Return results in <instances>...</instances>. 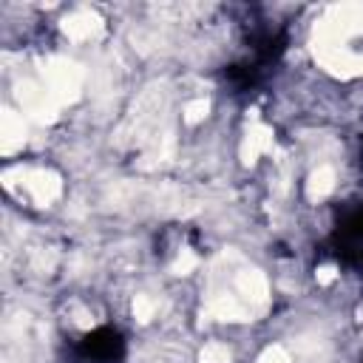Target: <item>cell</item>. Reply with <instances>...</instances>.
I'll return each mask as SVG.
<instances>
[{
	"instance_id": "6da1fadb",
	"label": "cell",
	"mask_w": 363,
	"mask_h": 363,
	"mask_svg": "<svg viewBox=\"0 0 363 363\" xmlns=\"http://www.w3.org/2000/svg\"><path fill=\"white\" fill-rule=\"evenodd\" d=\"M43 77H45V88L54 96V102L57 105H68V102H77L85 74L74 60L51 57V60L43 62Z\"/></svg>"
},
{
	"instance_id": "8992f818",
	"label": "cell",
	"mask_w": 363,
	"mask_h": 363,
	"mask_svg": "<svg viewBox=\"0 0 363 363\" xmlns=\"http://www.w3.org/2000/svg\"><path fill=\"white\" fill-rule=\"evenodd\" d=\"M269 147H272V130L264 122H258V116L252 111V122H250V128L244 133V142H241V162L244 164H255L258 156L267 153Z\"/></svg>"
},
{
	"instance_id": "277c9868",
	"label": "cell",
	"mask_w": 363,
	"mask_h": 363,
	"mask_svg": "<svg viewBox=\"0 0 363 363\" xmlns=\"http://www.w3.org/2000/svg\"><path fill=\"white\" fill-rule=\"evenodd\" d=\"M233 281H235V289H238L244 306H247L252 315L267 309V303H269V284H267V278H264L261 269H255V267H241Z\"/></svg>"
},
{
	"instance_id": "9a60e30c",
	"label": "cell",
	"mask_w": 363,
	"mask_h": 363,
	"mask_svg": "<svg viewBox=\"0 0 363 363\" xmlns=\"http://www.w3.org/2000/svg\"><path fill=\"white\" fill-rule=\"evenodd\" d=\"M335 278H337V269H335L332 264H323V267H318V269H315V281H318V284H323V286H326V284H332Z\"/></svg>"
},
{
	"instance_id": "9c48e42d",
	"label": "cell",
	"mask_w": 363,
	"mask_h": 363,
	"mask_svg": "<svg viewBox=\"0 0 363 363\" xmlns=\"http://www.w3.org/2000/svg\"><path fill=\"white\" fill-rule=\"evenodd\" d=\"M332 190H335V170L326 167V164L315 167V170L309 173V182H306V196H309L312 201H318V199H326Z\"/></svg>"
},
{
	"instance_id": "52a82bcc",
	"label": "cell",
	"mask_w": 363,
	"mask_h": 363,
	"mask_svg": "<svg viewBox=\"0 0 363 363\" xmlns=\"http://www.w3.org/2000/svg\"><path fill=\"white\" fill-rule=\"evenodd\" d=\"M23 145H26V125H23V119L11 108H3L0 111V153L11 156Z\"/></svg>"
},
{
	"instance_id": "7a4b0ae2",
	"label": "cell",
	"mask_w": 363,
	"mask_h": 363,
	"mask_svg": "<svg viewBox=\"0 0 363 363\" xmlns=\"http://www.w3.org/2000/svg\"><path fill=\"white\" fill-rule=\"evenodd\" d=\"M14 96H17L20 108H23V113H28L34 122L48 125V122L57 119V108H60V105L54 102V96L48 94V88H40V85L31 82V79H20V82L14 85Z\"/></svg>"
},
{
	"instance_id": "5bb4252c",
	"label": "cell",
	"mask_w": 363,
	"mask_h": 363,
	"mask_svg": "<svg viewBox=\"0 0 363 363\" xmlns=\"http://www.w3.org/2000/svg\"><path fill=\"white\" fill-rule=\"evenodd\" d=\"M258 363H289V354H286V349L284 346H267L264 352H261V357H258Z\"/></svg>"
},
{
	"instance_id": "5b68a950",
	"label": "cell",
	"mask_w": 363,
	"mask_h": 363,
	"mask_svg": "<svg viewBox=\"0 0 363 363\" xmlns=\"http://www.w3.org/2000/svg\"><path fill=\"white\" fill-rule=\"evenodd\" d=\"M102 28H105L102 17L96 11H91V9H79V11H71L68 17H62V34L77 40V43L99 37Z\"/></svg>"
},
{
	"instance_id": "8fae6325",
	"label": "cell",
	"mask_w": 363,
	"mask_h": 363,
	"mask_svg": "<svg viewBox=\"0 0 363 363\" xmlns=\"http://www.w3.org/2000/svg\"><path fill=\"white\" fill-rule=\"evenodd\" d=\"M153 312H156V301L150 298V295H136L133 298V318L139 320V323H147L150 318H153Z\"/></svg>"
},
{
	"instance_id": "30bf717a",
	"label": "cell",
	"mask_w": 363,
	"mask_h": 363,
	"mask_svg": "<svg viewBox=\"0 0 363 363\" xmlns=\"http://www.w3.org/2000/svg\"><path fill=\"white\" fill-rule=\"evenodd\" d=\"M230 349L224 346V343H218V340H213V343H207L204 349H201V354H199V363H230Z\"/></svg>"
},
{
	"instance_id": "7c38bea8",
	"label": "cell",
	"mask_w": 363,
	"mask_h": 363,
	"mask_svg": "<svg viewBox=\"0 0 363 363\" xmlns=\"http://www.w3.org/2000/svg\"><path fill=\"white\" fill-rule=\"evenodd\" d=\"M207 111H210V102L207 99H193V102L184 105V122L187 125H196V122H201L207 116Z\"/></svg>"
},
{
	"instance_id": "3957f363",
	"label": "cell",
	"mask_w": 363,
	"mask_h": 363,
	"mask_svg": "<svg viewBox=\"0 0 363 363\" xmlns=\"http://www.w3.org/2000/svg\"><path fill=\"white\" fill-rule=\"evenodd\" d=\"M14 170H17V179L23 182V187L28 190V196L34 199L37 207H48L51 201L60 199V193H62V179H60L54 170H45V167H37V170L14 167Z\"/></svg>"
},
{
	"instance_id": "ba28073f",
	"label": "cell",
	"mask_w": 363,
	"mask_h": 363,
	"mask_svg": "<svg viewBox=\"0 0 363 363\" xmlns=\"http://www.w3.org/2000/svg\"><path fill=\"white\" fill-rule=\"evenodd\" d=\"M207 312L218 320H250L252 312L244 306V301H238L235 295H227V292H216L210 295L207 301Z\"/></svg>"
},
{
	"instance_id": "4fadbf2b",
	"label": "cell",
	"mask_w": 363,
	"mask_h": 363,
	"mask_svg": "<svg viewBox=\"0 0 363 363\" xmlns=\"http://www.w3.org/2000/svg\"><path fill=\"white\" fill-rule=\"evenodd\" d=\"M196 264H199L196 252H193V250H182V252H179V258L173 261V272H176V275H187V272H193V269H196Z\"/></svg>"
}]
</instances>
